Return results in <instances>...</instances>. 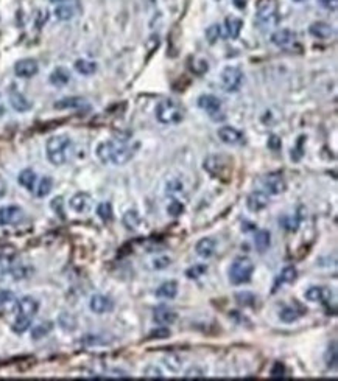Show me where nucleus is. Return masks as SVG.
Returning <instances> with one entry per match:
<instances>
[{
    "mask_svg": "<svg viewBox=\"0 0 338 381\" xmlns=\"http://www.w3.org/2000/svg\"><path fill=\"white\" fill-rule=\"evenodd\" d=\"M203 167H204V170L207 171V173L211 176H214V178L223 176L227 171V168H229V165H227V162L223 156H209V157H206Z\"/></svg>",
    "mask_w": 338,
    "mask_h": 381,
    "instance_id": "nucleus-7",
    "label": "nucleus"
},
{
    "mask_svg": "<svg viewBox=\"0 0 338 381\" xmlns=\"http://www.w3.org/2000/svg\"><path fill=\"white\" fill-rule=\"evenodd\" d=\"M237 299V304L242 305V306H254L255 305V296L251 293H239L235 296Z\"/></svg>",
    "mask_w": 338,
    "mask_h": 381,
    "instance_id": "nucleus-43",
    "label": "nucleus"
},
{
    "mask_svg": "<svg viewBox=\"0 0 338 381\" xmlns=\"http://www.w3.org/2000/svg\"><path fill=\"white\" fill-rule=\"evenodd\" d=\"M50 207H52L53 210L56 212L61 218H64V210H62V198H61V196L55 198L53 201L50 203Z\"/></svg>",
    "mask_w": 338,
    "mask_h": 381,
    "instance_id": "nucleus-51",
    "label": "nucleus"
},
{
    "mask_svg": "<svg viewBox=\"0 0 338 381\" xmlns=\"http://www.w3.org/2000/svg\"><path fill=\"white\" fill-rule=\"evenodd\" d=\"M279 224H281L285 230L295 232V230L298 229V226H299V220H298V216L287 215V216H282V220H279Z\"/></svg>",
    "mask_w": 338,
    "mask_h": 381,
    "instance_id": "nucleus-39",
    "label": "nucleus"
},
{
    "mask_svg": "<svg viewBox=\"0 0 338 381\" xmlns=\"http://www.w3.org/2000/svg\"><path fill=\"white\" fill-rule=\"evenodd\" d=\"M178 294V283L173 282V280H170V282H166L162 283L158 289H156V296L161 297V299H175Z\"/></svg>",
    "mask_w": 338,
    "mask_h": 381,
    "instance_id": "nucleus-24",
    "label": "nucleus"
},
{
    "mask_svg": "<svg viewBox=\"0 0 338 381\" xmlns=\"http://www.w3.org/2000/svg\"><path fill=\"white\" fill-rule=\"evenodd\" d=\"M296 2H304V0H296Z\"/></svg>",
    "mask_w": 338,
    "mask_h": 381,
    "instance_id": "nucleus-60",
    "label": "nucleus"
},
{
    "mask_svg": "<svg viewBox=\"0 0 338 381\" xmlns=\"http://www.w3.org/2000/svg\"><path fill=\"white\" fill-rule=\"evenodd\" d=\"M3 114H5V107L0 106V117H3Z\"/></svg>",
    "mask_w": 338,
    "mask_h": 381,
    "instance_id": "nucleus-59",
    "label": "nucleus"
},
{
    "mask_svg": "<svg viewBox=\"0 0 338 381\" xmlns=\"http://www.w3.org/2000/svg\"><path fill=\"white\" fill-rule=\"evenodd\" d=\"M167 213H169L170 216H179V215H182V213H184V204H182L179 199L173 198L171 201L169 203V205H167Z\"/></svg>",
    "mask_w": 338,
    "mask_h": 381,
    "instance_id": "nucleus-40",
    "label": "nucleus"
},
{
    "mask_svg": "<svg viewBox=\"0 0 338 381\" xmlns=\"http://www.w3.org/2000/svg\"><path fill=\"white\" fill-rule=\"evenodd\" d=\"M38 70H39L38 62H36L34 59H30V58L17 61L16 66H14V72L19 78H31V76H34L36 74H38Z\"/></svg>",
    "mask_w": 338,
    "mask_h": 381,
    "instance_id": "nucleus-14",
    "label": "nucleus"
},
{
    "mask_svg": "<svg viewBox=\"0 0 338 381\" xmlns=\"http://www.w3.org/2000/svg\"><path fill=\"white\" fill-rule=\"evenodd\" d=\"M5 193H6V182L0 178V198L5 196Z\"/></svg>",
    "mask_w": 338,
    "mask_h": 381,
    "instance_id": "nucleus-56",
    "label": "nucleus"
},
{
    "mask_svg": "<svg viewBox=\"0 0 338 381\" xmlns=\"http://www.w3.org/2000/svg\"><path fill=\"white\" fill-rule=\"evenodd\" d=\"M329 296H331V293L323 286H310L306 291V299L310 302H326Z\"/></svg>",
    "mask_w": 338,
    "mask_h": 381,
    "instance_id": "nucleus-23",
    "label": "nucleus"
},
{
    "mask_svg": "<svg viewBox=\"0 0 338 381\" xmlns=\"http://www.w3.org/2000/svg\"><path fill=\"white\" fill-rule=\"evenodd\" d=\"M10 103L14 111L17 112H27L31 109V102L27 98L24 94L17 92V90H11L10 92Z\"/></svg>",
    "mask_w": 338,
    "mask_h": 381,
    "instance_id": "nucleus-20",
    "label": "nucleus"
},
{
    "mask_svg": "<svg viewBox=\"0 0 338 381\" xmlns=\"http://www.w3.org/2000/svg\"><path fill=\"white\" fill-rule=\"evenodd\" d=\"M225 25H226V33H227V36H229L231 39H235L237 36L240 34V31H242L243 22L239 19V17L231 16V17H226Z\"/></svg>",
    "mask_w": 338,
    "mask_h": 381,
    "instance_id": "nucleus-26",
    "label": "nucleus"
},
{
    "mask_svg": "<svg viewBox=\"0 0 338 381\" xmlns=\"http://www.w3.org/2000/svg\"><path fill=\"white\" fill-rule=\"evenodd\" d=\"M153 317L159 325H171L176 321L178 314L175 313V310H171V308H169L166 305H159V306L154 308Z\"/></svg>",
    "mask_w": 338,
    "mask_h": 381,
    "instance_id": "nucleus-17",
    "label": "nucleus"
},
{
    "mask_svg": "<svg viewBox=\"0 0 338 381\" xmlns=\"http://www.w3.org/2000/svg\"><path fill=\"white\" fill-rule=\"evenodd\" d=\"M243 83V72L239 67L227 66L222 72V86L226 92H237Z\"/></svg>",
    "mask_w": 338,
    "mask_h": 381,
    "instance_id": "nucleus-6",
    "label": "nucleus"
},
{
    "mask_svg": "<svg viewBox=\"0 0 338 381\" xmlns=\"http://www.w3.org/2000/svg\"><path fill=\"white\" fill-rule=\"evenodd\" d=\"M156 119L162 125H176L184 119V109L175 100H162L156 106Z\"/></svg>",
    "mask_w": 338,
    "mask_h": 381,
    "instance_id": "nucleus-3",
    "label": "nucleus"
},
{
    "mask_svg": "<svg viewBox=\"0 0 338 381\" xmlns=\"http://www.w3.org/2000/svg\"><path fill=\"white\" fill-rule=\"evenodd\" d=\"M234 3H235V6L237 8H245V5H246V0H234Z\"/></svg>",
    "mask_w": 338,
    "mask_h": 381,
    "instance_id": "nucleus-57",
    "label": "nucleus"
},
{
    "mask_svg": "<svg viewBox=\"0 0 338 381\" xmlns=\"http://www.w3.org/2000/svg\"><path fill=\"white\" fill-rule=\"evenodd\" d=\"M270 244H271V235H270L268 230H259L254 235V246L260 254L268 251Z\"/></svg>",
    "mask_w": 338,
    "mask_h": 381,
    "instance_id": "nucleus-25",
    "label": "nucleus"
},
{
    "mask_svg": "<svg viewBox=\"0 0 338 381\" xmlns=\"http://www.w3.org/2000/svg\"><path fill=\"white\" fill-rule=\"evenodd\" d=\"M143 377L145 378H164V374L159 367L156 366H148L143 369Z\"/></svg>",
    "mask_w": 338,
    "mask_h": 381,
    "instance_id": "nucleus-48",
    "label": "nucleus"
},
{
    "mask_svg": "<svg viewBox=\"0 0 338 381\" xmlns=\"http://www.w3.org/2000/svg\"><path fill=\"white\" fill-rule=\"evenodd\" d=\"M295 41H296V33L287 28H282L276 33H273L271 36V42L281 49H288L290 45L295 44Z\"/></svg>",
    "mask_w": 338,
    "mask_h": 381,
    "instance_id": "nucleus-16",
    "label": "nucleus"
},
{
    "mask_svg": "<svg viewBox=\"0 0 338 381\" xmlns=\"http://www.w3.org/2000/svg\"><path fill=\"white\" fill-rule=\"evenodd\" d=\"M89 308L95 314H105L114 310V302L111 297L103 294H94L89 301Z\"/></svg>",
    "mask_w": 338,
    "mask_h": 381,
    "instance_id": "nucleus-10",
    "label": "nucleus"
},
{
    "mask_svg": "<svg viewBox=\"0 0 338 381\" xmlns=\"http://www.w3.org/2000/svg\"><path fill=\"white\" fill-rule=\"evenodd\" d=\"M167 195L170 196H175V195H181L184 192V184L181 182L179 179H171L167 182V188H166Z\"/></svg>",
    "mask_w": 338,
    "mask_h": 381,
    "instance_id": "nucleus-42",
    "label": "nucleus"
},
{
    "mask_svg": "<svg viewBox=\"0 0 338 381\" xmlns=\"http://www.w3.org/2000/svg\"><path fill=\"white\" fill-rule=\"evenodd\" d=\"M206 271H207L206 265H194L186 271V276L187 279H199L201 276L206 274Z\"/></svg>",
    "mask_w": 338,
    "mask_h": 381,
    "instance_id": "nucleus-45",
    "label": "nucleus"
},
{
    "mask_svg": "<svg viewBox=\"0 0 338 381\" xmlns=\"http://www.w3.org/2000/svg\"><path fill=\"white\" fill-rule=\"evenodd\" d=\"M75 70L81 75H94L97 72V62L89 61V59H78L75 61Z\"/></svg>",
    "mask_w": 338,
    "mask_h": 381,
    "instance_id": "nucleus-31",
    "label": "nucleus"
},
{
    "mask_svg": "<svg viewBox=\"0 0 338 381\" xmlns=\"http://www.w3.org/2000/svg\"><path fill=\"white\" fill-rule=\"evenodd\" d=\"M24 220V210L17 205H6L0 208V226L19 224Z\"/></svg>",
    "mask_w": 338,
    "mask_h": 381,
    "instance_id": "nucleus-8",
    "label": "nucleus"
},
{
    "mask_svg": "<svg viewBox=\"0 0 338 381\" xmlns=\"http://www.w3.org/2000/svg\"><path fill=\"white\" fill-rule=\"evenodd\" d=\"M97 215L102 221L108 223L113 220V205L111 203H102L97 207Z\"/></svg>",
    "mask_w": 338,
    "mask_h": 381,
    "instance_id": "nucleus-36",
    "label": "nucleus"
},
{
    "mask_svg": "<svg viewBox=\"0 0 338 381\" xmlns=\"http://www.w3.org/2000/svg\"><path fill=\"white\" fill-rule=\"evenodd\" d=\"M74 16H75V8L70 3L64 2L55 8V17H56L58 21H70Z\"/></svg>",
    "mask_w": 338,
    "mask_h": 381,
    "instance_id": "nucleus-27",
    "label": "nucleus"
},
{
    "mask_svg": "<svg viewBox=\"0 0 338 381\" xmlns=\"http://www.w3.org/2000/svg\"><path fill=\"white\" fill-rule=\"evenodd\" d=\"M72 148V140L67 135H53L47 140L45 145V152H47V159L53 165H64L69 159V152Z\"/></svg>",
    "mask_w": 338,
    "mask_h": 381,
    "instance_id": "nucleus-2",
    "label": "nucleus"
},
{
    "mask_svg": "<svg viewBox=\"0 0 338 381\" xmlns=\"http://www.w3.org/2000/svg\"><path fill=\"white\" fill-rule=\"evenodd\" d=\"M281 139L278 137V135H271V137L268 139V148L273 150V151H278L281 148Z\"/></svg>",
    "mask_w": 338,
    "mask_h": 381,
    "instance_id": "nucleus-52",
    "label": "nucleus"
},
{
    "mask_svg": "<svg viewBox=\"0 0 338 381\" xmlns=\"http://www.w3.org/2000/svg\"><path fill=\"white\" fill-rule=\"evenodd\" d=\"M254 272V263L248 257H239L235 258L229 269V280L234 285H243L248 283Z\"/></svg>",
    "mask_w": 338,
    "mask_h": 381,
    "instance_id": "nucleus-4",
    "label": "nucleus"
},
{
    "mask_svg": "<svg viewBox=\"0 0 338 381\" xmlns=\"http://www.w3.org/2000/svg\"><path fill=\"white\" fill-rule=\"evenodd\" d=\"M69 207L77 213H87L92 207V198H90L87 193H77L70 198L69 201Z\"/></svg>",
    "mask_w": 338,
    "mask_h": 381,
    "instance_id": "nucleus-12",
    "label": "nucleus"
},
{
    "mask_svg": "<svg viewBox=\"0 0 338 381\" xmlns=\"http://www.w3.org/2000/svg\"><path fill=\"white\" fill-rule=\"evenodd\" d=\"M17 308H19V314L27 316V317H33L39 310V302L30 296H25L21 299L19 304H17Z\"/></svg>",
    "mask_w": 338,
    "mask_h": 381,
    "instance_id": "nucleus-19",
    "label": "nucleus"
},
{
    "mask_svg": "<svg viewBox=\"0 0 338 381\" xmlns=\"http://www.w3.org/2000/svg\"><path fill=\"white\" fill-rule=\"evenodd\" d=\"M217 135H218V139L226 145H240L245 140L243 134L239 129L232 128V126H222V128L217 131Z\"/></svg>",
    "mask_w": 338,
    "mask_h": 381,
    "instance_id": "nucleus-11",
    "label": "nucleus"
},
{
    "mask_svg": "<svg viewBox=\"0 0 338 381\" xmlns=\"http://www.w3.org/2000/svg\"><path fill=\"white\" fill-rule=\"evenodd\" d=\"M192 377H195V378H198V377H204V372H203V370H199V369H190V370H187V372H186V378H192Z\"/></svg>",
    "mask_w": 338,
    "mask_h": 381,
    "instance_id": "nucleus-55",
    "label": "nucleus"
},
{
    "mask_svg": "<svg viewBox=\"0 0 338 381\" xmlns=\"http://www.w3.org/2000/svg\"><path fill=\"white\" fill-rule=\"evenodd\" d=\"M270 375H271V378H284V375H285V366L282 364V362H275L273 364V367H271V372H270Z\"/></svg>",
    "mask_w": 338,
    "mask_h": 381,
    "instance_id": "nucleus-47",
    "label": "nucleus"
},
{
    "mask_svg": "<svg viewBox=\"0 0 338 381\" xmlns=\"http://www.w3.org/2000/svg\"><path fill=\"white\" fill-rule=\"evenodd\" d=\"M198 106L209 115H214L222 111V100L211 94L201 95V97H198Z\"/></svg>",
    "mask_w": 338,
    "mask_h": 381,
    "instance_id": "nucleus-13",
    "label": "nucleus"
},
{
    "mask_svg": "<svg viewBox=\"0 0 338 381\" xmlns=\"http://www.w3.org/2000/svg\"><path fill=\"white\" fill-rule=\"evenodd\" d=\"M14 302H16V299L11 291H8V289H0V310L10 308Z\"/></svg>",
    "mask_w": 338,
    "mask_h": 381,
    "instance_id": "nucleus-41",
    "label": "nucleus"
},
{
    "mask_svg": "<svg viewBox=\"0 0 338 381\" xmlns=\"http://www.w3.org/2000/svg\"><path fill=\"white\" fill-rule=\"evenodd\" d=\"M28 274V271H27L24 266H17V268H14L13 269V277L16 279V280H19V279H25V277H28L27 276Z\"/></svg>",
    "mask_w": 338,
    "mask_h": 381,
    "instance_id": "nucleus-53",
    "label": "nucleus"
},
{
    "mask_svg": "<svg viewBox=\"0 0 338 381\" xmlns=\"http://www.w3.org/2000/svg\"><path fill=\"white\" fill-rule=\"evenodd\" d=\"M49 81H50L53 86H64V84H67L69 81H70V74H69L66 69H62V67L55 69L52 74H50Z\"/></svg>",
    "mask_w": 338,
    "mask_h": 381,
    "instance_id": "nucleus-29",
    "label": "nucleus"
},
{
    "mask_svg": "<svg viewBox=\"0 0 338 381\" xmlns=\"http://www.w3.org/2000/svg\"><path fill=\"white\" fill-rule=\"evenodd\" d=\"M169 336H170V330L166 329V325H162L161 329L150 333V339H166Z\"/></svg>",
    "mask_w": 338,
    "mask_h": 381,
    "instance_id": "nucleus-49",
    "label": "nucleus"
},
{
    "mask_svg": "<svg viewBox=\"0 0 338 381\" xmlns=\"http://www.w3.org/2000/svg\"><path fill=\"white\" fill-rule=\"evenodd\" d=\"M59 324H61V327H62L64 330H74L75 325H77V321H75V317L72 316V314L62 313L59 316Z\"/></svg>",
    "mask_w": 338,
    "mask_h": 381,
    "instance_id": "nucleus-44",
    "label": "nucleus"
},
{
    "mask_svg": "<svg viewBox=\"0 0 338 381\" xmlns=\"http://www.w3.org/2000/svg\"><path fill=\"white\" fill-rule=\"evenodd\" d=\"M296 276H298V271H296L295 266H287V268H284V269H282L281 274L278 276L275 285H273V293H276L278 289H279L281 286H284L285 283H293L295 280H296Z\"/></svg>",
    "mask_w": 338,
    "mask_h": 381,
    "instance_id": "nucleus-21",
    "label": "nucleus"
},
{
    "mask_svg": "<svg viewBox=\"0 0 338 381\" xmlns=\"http://www.w3.org/2000/svg\"><path fill=\"white\" fill-rule=\"evenodd\" d=\"M49 2H52V3H64V2H67V0H49Z\"/></svg>",
    "mask_w": 338,
    "mask_h": 381,
    "instance_id": "nucleus-58",
    "label": "nucleus"
},
{
    "mask_svg": "<svg viewBox=\"0 0 338 381\" xmlns=\"http://www.w3.org/2000/svg\"><path fill=\"white\" fill-rule=\"evenodd\" d=\"M255 22H257L260 28H271V26H275L278 24L276 5L273 0H259Z\"/></svg>",
    "mask_w": 338,
    "mask_h": 381,
    "instance_id": "nucleus-5",
    "label": "nucleus"
},
{
    "mask_svg": "<svg viewBox=\"0 0 338 381\" xmlns=\"http://www.w3.org/2000/svg\"><path fill=\"white\" fill-rule=\"evenodd\" d=\"M17 180H19V184L24 187V188H27V190H34V187H36V173L33 170H22L21 173H19V178H17Z\"/></svg>",
    "mask_w": 338,
    "mask_h": 381,
    "instance_id": "nucleus-28",
    "label": "nucleus"
},
{
    "mask_svg": "<svg viewBox=\"0 0 338 381\" xmlns=\"http://www.w3.org/2000/svg\"><path fill=\"white\" fill-rule=\"evenodd\" d=\"M30 325H31V317L19 314V317H17V319L14 321V324H13V331L14 333H24V331H27L30 329Z\"/></svg>",
    "mask_w": 338,
    "mask_h": 381,
    "instance_id": "nucleus-37",
    "label": "nucleus"
},
{
    "mask_svg": "<svg viewBox=\"0 0 338 381\" xmlns=\"http://www.w3.org/2000/svg\"><path fill=\"white\" fill-rule=\"evenodd\" d=\"M122 223L128 230H138L141 226V215L136 210H128L122 218Z\"/></svg>",
    "mask_w": 338,
    "mask_h": 381,
    "instance_id": "nucleus-30",
    "label": "nucleus"
},
{
    "mask_svg": "<svg viewBox=\"0 0 338 381\" xmlns=\"http://www.w3.org/2000/svg\"><path fill=\"white\" fill-rule=\"evenodd\" d=\"M222 34H223L222 33V26L214 24V25H211L206 30V39H207L209 44H215V42H218V41L222 39Z\"/></svg>",
    "mask_w": 338,
    "mask_h": 381,
    "instance_id": "nucleus-38",
    "label": "nucleus"
},
{
    "mask_svg": "<svg viewBox=\"0 0 338 381\" xmlns=\"http://www.w3.org/2000/svg\"><path fill=\"white\" fill-rule=\"evenodd\" d=\"M34 188H36V196H38V198L47 196V195L52 192V188H53V179L49 178V176H44V178L39 180L38 187H34Z\"/></svg>",
    "mask_w": 338,
    "mask_h": 381,
    "instance_id": "nucleus-35",
    "label": "nucleus"
},
{
    "mask_svg": "<svg viewBox=\"0 0 338 381\" xmlns=\"http://www.w3.org/2000/svg\"><path fill=\"white\" fill-rule=\"evenodd\" d=\"M84 104V100L80 97H67V98H61L55 103V107L56 109H74V107H81Z\"/></svg>",
    "mask_w": 338,
    "mask_h": 381,
    "instance_id": "nucleus-32",
    "label": "nucleus"
},
{
    "mask_svg": "<svg viewBox=\"0 0 338 381\" xmlns=\"http://www.w3.org/2000/svg\"><path fill=\"white\" fill-rule=\"evenodd\" d=\"M134 156V150L123 142L118 140H106L97 147V157L103 163L111 165H125Z\"/></svg>",
    "mask_w": 338,
    "mask_h": 381,
    "instance_id": "nucleus-1",
    "label": "nucleus"
},
{
    "mask_svg": "<svg viewBox=\"0 0 338 381\" xmlns=\"http://www.w3.org/2000/svg\"><path fill=\"white\" fill-rule=\"evenodd\" d=\"M263 185L267 188V192L271 195H281L285 192L287 184H285V179L281 173H270L263 178Z\"/></svg>",
    "mask_w": 338,
    "mask_h": 381,
    "instance_id": "nucleus-9",
    "label": "nucleus"
},
{
    "mask_svg": "<svg viewBox=\"0 0 338 381\" xmlns=\"http://www.w3.org/2000/svg\"><path fill=\"white\" fill-rule=\"evenodd\" d=\"M53 330V322H41L39 325H36L34 329L31 330V338L36 341V339H41V338H45L47 334Z\"/></svg>",
    "mask_w": 338,
    "mask_h": 381,
    "instance_id": "nucleus-34",
    "label": "nucleus"
},
{
    "mask_svg": "<svg viewBox=\"0 0 338 381\" xmlns=\"http://www.w3.org/2000/svg\"><path fill=\"white\" fill-rule=\"evenodd\" d=\"M171 265V260L169 257H158L153 260V269H166Z\"/></svg>",
    "mask_w": 338,
    "mask_h": 381,
    "instance_id": "nucleus-50",
    "label": "nucleus"
},
{
    "mask_svg": "<svg viewBox=\"0 0 338 381\" xmlns=\"http://www.w3.org/2000/svg\"><path fill=\"white\" fill-rule=\"evenodd\" d=\"M319 3H321L326 10H331V11L337 10V0H319Z\"/></svg>",
    "mask_w": 338,
    "mask_h": 381,
    "instance_id": "nucleus-54",
    "label": "nucleus"
},
{
    "mask_svg": "<svg viewBox=\"0 0 338 381\" xmlns=\"http://www.w3.org/2000/svg\"><path fill=\"white\" fill-rule=\"evenodd\" d=\"M217 249V243L212 238H203L197 243L195 251L201 258H211Z\"/></svg>",
    "mask_w": 338,
    "mask_h": 381,
    "instance_id": "nucleus-22",
    "label": "nucleus"
},
{
    "mask_svg": "<svg viewBox=\"0 0 338 381\" xmlns=\"http://www.w3.org/2000/svg\"><path fill=\"white\" fill-rule=\"evenodd\" d=\"M309 31H310V34L313 36V38L323 39V41L331 39L332 36L335 34L334 26L331 24H326V22H315V24H312V25H310Z\"/></svg>",
    "mask_w": 338,
    "mask_h": 381,
    "instance_id": "nucleus-18",
    "label": "nucleus"
},
{
    "mask_svg": "<svg viewBox=\"0 0 338 381\" xmlns=\"http://www.w3.org/2000/svg\"><path fill=\"white\" fill-rule=\"evenodd\" d=\"M268 203H270L268 195L257 190V192H253L248 196V199H246V207H248L251 212H260L268 205Z\"/></svg>",
    "mask_w": 338,
    "mask_h": 381,
    "instance_id": "nucleus-15",
    "label": "nucleus"
},
{
    "mask_svg": "<svg viewBox=\"0 0 338 381\" xmlns=\"http://www.w3.org/2000/svg\"><path fill=\"white\" fill-rule=\"evenodd\" d=\"M281 321L285 322V324H291V322H296L301 316H303V311L298 310L295 306H285L284 310L281 311Z\"/></svg>",
    "mask_w": 338,
    "mask_h": 381,
    "instance_id": "nucleus-33",
    "label": "nucleus"
},
{
    "mask_svg": "<svg viewBox=\"0 0 338 381\" xmlns=\"http://www.w3.org/2000/svg\"><path fill=\"white\" fill-rule=\"evenodd\" d=\"M326 364H327V367H332V369L337 367V346H335V342L332 344V347H329L327 352H326Z\"/></svg>",
    "mask_w": 338,
    "mask_h": 381,
    "instance_id": "nucleus-46",
    "label": "nucleus"
}]
</instances>
